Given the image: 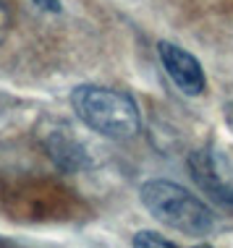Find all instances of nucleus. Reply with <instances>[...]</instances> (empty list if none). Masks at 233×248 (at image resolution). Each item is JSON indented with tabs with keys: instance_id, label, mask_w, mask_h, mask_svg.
<instances>
[{
	"instance_id": "obj_1",
	"label": "nucleus",
	"mask_w": 233,
	"mask_h": 248,
	"mask_svg": "<svg viewBox=\"0 0 233 248\" xmlns=\"http://www.w3.org/2000/svg\"><path fill=\"white\" fill-rule=\"evenodd\" d=\"M139 199L157 222L183 232V235L210 238L217 230L215 212L202 199H197L194 193H189L183 186L173 183V180H147L139 188Z\"/></svg>"
},
{
	"instance_id": "obj_2",
	"label": "nucleus",
	"mask_w": 233,
	"mask_h": 248,
	"mask_svg": "<svg viewBox=\"0 0 233 248\" xmlns=\"http://www.w3.org/2000/svg\"><path fill=\"white\" fill-rule=\"evenodd\" d=\"M71 107L86 128L116 141L134 139L142 128L139 105L134 102V97L121 89L82 84L71 92Z\"/></svg>"
},
{
	"instance_id": "obj_3",
	"label": "nucleus",
	"mask_w": 233,
	"mask_h": 248,
	"mask_svg": "<svg viewBox=\"0 0 233 248\" xmlns=\"http://www.w3.org/2000/svg\"><path fill=\"white\" fill-rule=\"evenodd\" d=\"M189 172L212 204H217L225 212H233V167L220 152H215L212 146L191 152Z\"/></svg>"
},
{
	"instance_id": "obj_4",
	"label": "nucleus",
	"mask_w": 233,
	"mask_h": 248,
	"mask_svg": "<svg viewBox=\"0 0 233 248\" xmlns=\"http://www.w3.org/2000/svg\"><path fill=\"white\" fill-rule=\"evenodd\" d=\"M157 55H160V63H163L165 73L170 76V81L183 92L186 97H199L207 86V78H204V71H202V63L186 52L181 45L176 42H157Z\"/></svg>"
},
{
	"instance_id": "obj_5",
	"label": "nucleus",
	"mask_w": 233,
	"mask_h": 248,
	"mask_svg": "<svg viewBox=\"0 0 233 248\" xmlns=\"http://www.w3.org/2000/svg\"><path fill=\"white\" fill-rule=\"evenodd\" d=\"M45 149H48L50 159L61 167L63 172H82L92 165L89 154L82 146V141H76L68 133V128H55L45 136Z\"/></svg>"
},
{
	"instance_id": "obj_6",
	"label": "nucleus",
	"mask_w": 233,
	"mask_h": 248,
	"mask_svg": "<svg viewBox=\"0 0 233 248\" xmlns=\"http://www.w3.org/2000/svg\"><path fill=\"white\" fill-rule=\"evenodd\" d=\"M134 246L136 248H176V243L168 238H163L155 230H139L134 235Z\"/></svg>"
},
{
	"instance_id": "obj_7",
	"label": "nucleus",
	"mask_w": 233,
	"mask_h": 248,
	"mask_svg": "<svg viewBox=\"0 0 233 248\" xmlns=\"http://www.w3.org/2000/svg\"><path fill=\"white\" fill-rule=\"evenodd\" d=\"M8 29H11V13L5 8V3L0 0V42L8 37Z\"/></svg>"
},
{
	"instance_id": "obj_8",
	"label": "nucleus",
	"mask_w": 233,
	"mask_h": 248,
	"mask_svg": "<svg viewBox=\"0 0 233 248\" xmlns=\"http://www.w3.org/2000/svg\"><path fill=\"white\" fill-rule=\"evenodd\" d=\"M34 3L39 5V8H45V11H61V3H58V0H34Z\"/></svg>"
}]
</instances>
